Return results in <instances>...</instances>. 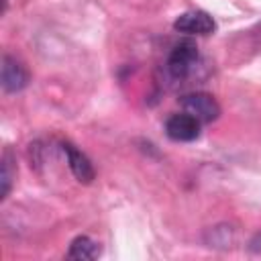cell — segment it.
Listing matches in <instances>:
<instances>
[{
    "instance_id": "6da1fadb",
    "label": "cell",
    "mask_w": 261,
    "mask_h": 261,
    "mask_svg": "<svg viewBox=\"0 0 261 261\" xmlns=\"http://www.w3.org/2000/svg\"><path fill=\"white\" fill-rule=\"evenodd\" d=\"M198 61V47L194 41L186 39L179 41L177 45H173L169 57H167V71L171 77L175 80H184L192 73L194 65Z\"/></svg>"
},
{
    "instance_id": "7a4b0ae2",
    "label": "cell",
    "mask_w": 261,
    "mask_h": 261,
    "mask_svg": "<svg viewBox=\"0 0 261 261\" xmlns=\"http://www.w3.org/2000/svg\"><path fill=\"white\" fill-rule=\"evenodd\" d=\"M179 104L186 112H190L192 116H196L202 124L212 122L220 116V106L216 102V98L212 94L206 92H192L179 98Z\"/></svg>"
},
{
    "instance_id": "3957f363",
    "label": "cell",
    "mask_w": 261,
    "mask_h": 261,
    "mask_svg": "<svg viewBox=\"0 0 261 261\" xmlns=\"http://www.w3.org/2000/svg\"><path fill=\"white\" fill-rule=\"evenodd\" d=\"M202 122L190 112H175L165 120V135L175 143H192L200 137Z\"/></svg>"
},
{
    "instance_id": "277c9868",
    "label": "cell",
    "mask_w": 261,
    "mask_h": 261,
    "mask_svg": "<svg viewBox=\"0 0 261 261\" xmlns=\"http://www.w3.org/2000/svg\"><path fill=\"white\" fill-rule=\"evenodd\" d=\"M173 29L186 35H210L216 29L214 18L204 10H190L173 20Z\"/></svg>"
},
{
    "instance_id": "5b68a950",
    "label": "cell",
    "mask_w": 261,
    "mask_h": 261,
    "mask_svg": "<svg viewBox=\"0 0 261 261\" xmlns=\"http://www.w3.org/2000/svg\"><path fill=\"white\" fill-rule=\"evenodd\" d=\"M0 82H2V90L8 94L20 92L27 88L29 84V71L27 67L12 55H4L2 57V71H0Z\"/></svg>"
},
{
    "instance_id": "8992f818",
    "label": "cell",
    "mask_w": 261,
    "mask_h": 261,
    "mask_svg": "<svg viewBox=\"0 0 261 261\" xmlns=\"http://www.w3.org/2000/svg\"><path fill=\"white\" fill-rule=\"evenodd\" d=\"M61 149L67 157V163H69V169H71L73 177L82 184H92V179L96 177L92 161L80 149H75V145H71V143H61Z\"/></svg>"
},
{
    "instance_id": "52a82bcc",
    "label": "cell",
    "mask_w": 261,
    "mask_h": 261,
    "mask_svg": "<svg viewBox=\"0 0 261 261\" xmlns=\"http://www.w3.org/2000/svg\"><path fill=\"white\" fill-rule=\"evenodd\" d=\"M100 255V245L90 237H75L67 249V259L90 261Z\"/></svg>"
},
{
    "instance_id": "ba28073f",
    "label": "cell",
    "mask_w": 261,
    "mask_h": 261,
    "mask_svg": "<svg viewBox=\"0 0 261 261\" xmlns=\"http://www.w3.org/2000/svg\"><path fill=\"white\" fill-rule=\"evenodd\" d=\"M14 175H16V163H14V157H12V153L6 149L4 151V155H2V198H6L8 196V192H10V188H12V179H14Z\"/></svg>"
}]
</instances>
